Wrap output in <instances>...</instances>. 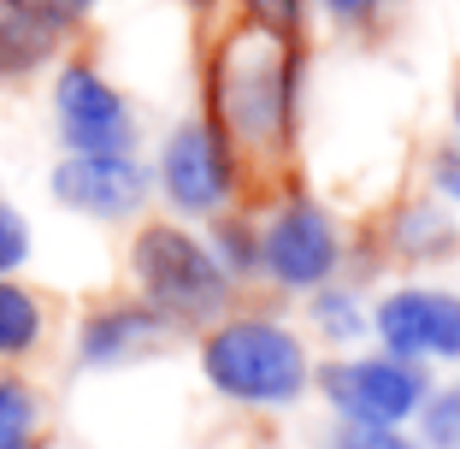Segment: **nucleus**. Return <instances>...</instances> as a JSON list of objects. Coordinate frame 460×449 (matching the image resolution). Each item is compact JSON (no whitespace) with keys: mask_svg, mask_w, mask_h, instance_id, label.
Masks as SVG:
<instances>
[{"mask_svg":"<svg viewBox=\"0 0 460 449\" xmlns=\"http://www.w3.org/2000/svg\"><path fill=\"white\" fill-rule=\"evenodd\" d=\"M243 6H248V24H266L278 36H296L301 24V0H243Z\"/></svg>","mask_w":460,"mask_h":449,"instance_id":"nucleus-20","label":"nucleus"},{"mask_svg":"<svg viewBox=\"0 0 460 449\" xmlns=\"http://www.w3.org/2000/svg\"><path fill=\"white\" fill-rule=\"evenodd\" d=\"M319 391L342 414V426H402L407 414H420V402L431 396L420 367L390 361V355H360V361H331L319 367Z\"/></svg>","mask_w":460,"mask_h":449,"instance_id":"nucleus-5","label":"nucleus"},{"mask_svg":"<svg viewBox=\"0 0 460 449\" xmlns=\"http://www.w3.org/2000/svg\"><path fill=\"white\" fill-rule=\"evenodd\" d=\"M395 243H402V255L431 260V255H443V248H455V231H448V219L437 213V207H407V213L395 219Z\"/></svg>","mask_w":460,"mask_h":449,"instance_id":"nucleus-15","label":"nucleus"},{"mask_svg":"<svg viewBox=\"0 0 460 449\" xmlns=\"http://www.w3.org/2000/svg\"><path fill=\"white\" fill-rule=\"evenodd\" d=\"M431 177H437V190H443L448 202L460 207V142H448V148H437V166H431Z\"/></svg>","mask_w":460,"mask_h":449,"instance_id":"nucleus-21","label":"nucleus"},{"mask_svg":"<svg viewBox=\"0 0 460 449\" xmlns=\"http://www.w3.org/2000/svg\"><path fill=\"white\" fill-rule=\"evenodd\" d=\"M54 137L66 154H130L136 112L89 59H66L54 71Z\"/></svg>","mask_w":460,"mask_h":449,"instance_id":"nucleus-6","label":"nucleus"},{"mask_svg":"<svg viewBox=\"0 0 460 449\" xmlns=\"http://www.w3.org/2000/svg\"><path fill=\"white\" fill-rule=\"evenodd\" d=\"M130 278L142 290V301L154 313H165L172 326L213 319L230 301V278L213 266L207 243L183 225H165V219H154L130 237Z\"/></svg>","mask_w":460,"mask_h":449,"instance_id":"nucleus-3","label":"nucleus"},{"mask_svg":"<svg viewBox=\"0 0 460 449\" xmlns=\"http://www.w3.org/2000/svg\"><path fill=\"white\" fill-rule=\"evenodd\" d=\"M201 373L218 396L243 402V409H289L307 391V349L296 331L266 313H236L207 331Z\"/></svg>","mask_w":460,"mask_h":449,"instance_id":"nucleus-2","label":"nucleus"},{"mask_svg":"<svg viewBox=\"0 0 460 449\" xmlns=\"http://www.w3.org/2000/svg\"><path fill=\"white\" fill-rule=\"evenodd\" d=\"M0 449H41V396L0 373Z\"/></svg>","mask_w":460,"mask_h":449,"instance_id":"nucleus-14","label":"nucleus"},{"mask_svg":"<svg viewBox=\"0 0 460 449\" xmlns=\"http://www.w3.org/2000/svg\"><path fill=\"white\" fill-rule=\"evenodd\" d=\"M420 432H425V449H460V384L431 391L420 402Z\"/></svg>","mask_w":460,"mask_h":449,"instance_id":"nucleus-16","label":"nucleus"},{"mask_svg":"<svg viewBox=\"0 0 460 449\" xmlns=\"http://www.w3.org/2000/svg\"><path fill=\"white\" fill-rule=\"evenodd\" d=\"M455 130H460V83H455Z\"/></svg>","mask_w":460,"mask_h":449,"instance_id":"nucleus-24","label":"nucleus"},{"mask_svg":"<svg viewBox=\"0 0 460 449\" xmlns=\"http://www.w3.org/2000/svg\"><path fill=\"white\" fill-rule=\"evenodd\" d=\"M331 449H413V444L402 432H390V426H337Z\"/></svg>","mask_w":460,"mask_h":449,"instance_id":"nucleus-19","label":"nucleus"},{"mask_svg":"<svg viewBox=\"0 0 460 449\" xmlns=\"http://www.w3.org/2000/svg\"><path fill=\"white\" fill-rule=\"evenodd\" d=\"M296 36L266 24H230L207 59V119L230 148H284L296 137Z\"/></svg>","mask_w":460,"mask_h":449,"instance_id":"nucleus-1","label":"nucleus"},{"mask_svg":"<svg viewBox=\"0 0 460 449\" xmlns=\"http://www.w3.org/2000/svg\"><path fill=\"white\" fill-rule=\"evenodd\" d=\"M342 260V237L331 225V213L307 195L284 202L260 231V273L284 290H325Z\"/></svg>","mask_w":460,"mask_h":449,"instance_id":"nucleus-7","label":"nucleus"},{"mask_svg":"<svg viewBox=\"0 0 460 449\" xmlns=\"http://www.w3.org/2000/svg\"><path fill=\"white\" fill-rule=\"evenodd\" d=\"M148 190H154V172L136 160V154H66V160L48 172V195H54L66 213L101 219V225L142 213Z\"/></svg>","mask_w":460,"mask_h":449,"instance_id":"nucleus-8","label":"nucleus"},{"mask_svg":"<svg viewBox=\"0 0 460 449\" xmlns=\"http://www.w3.org/2000/svg\"><path fill=\"white\" fill-rule=\"evenodd\" d=\"M30 225H24V213H18L13 202H0V278H18V266L30 260Z\"/></svg>","mask_w":460,"mask_h":449,"instance_id":"nucleus-18","label":"nucleus"},{"mask_svg":"<svg viewBox=\"0 0 460 449\" xmlns=\"http://www.w3.org/2000/svg\"><path fill=\"white\" fill-rule=\"evenodd\" d=\"M313 326L325 331L331 343H354L366 331V313L349 290H319V296H313Z\"/></svg>","mask_w":460,"mask_h":449,"instance_id":"nucleus-17","label":"nucleus"},{"mask_svg":"<svg viewBox=\"0 0 460 449\" xmlns=\"http://www.w3.org/2000/svg\"><path fill=\"white\" fill-rule=\"evenodd\" d=\"M207 255L225 278H248L260 273V225H248L243 213H213V231H207Z\"/></svg>","mask_w":460,"mask_h":449,"instance_id":"nucleus-13","label":"nucleus"},{"mask_svg":"<svg viewBox=\"0 0 460 449\" xmlns=\"http://www.w3.org/2000/svg\"><path fill=\"white\" fill-rule=\"evenodd\" d=\"M177 326L165 313H154L148 301H101V308L83 313V326H77V367L107 373V367H124V361H142Z\"/></svg>","mask_w":460,"mask_h":449,"instance_id":"nucleus-11","label":"nucleus"},{"mask_svg":"<svg viewBox=\"0 0 460 449\" xmlns=\"http://www.w3.org/2000/svg\"><path fill=\"white\" fill-rule=\"evenodd\" d=\"M66 6H71V13L83 18V13H89V6H101V0H66Z\"/></svg>","mask_w":460,"mask_h":449,"instance_id":"nucleus-23","label":"nucleus"},{"mask_svg":"<svg viewBox=\"0 0 460 449\" xmlns=\"http://www.w3.org/2000/svg\"><path fill=\"white\" fill-rule=\"evenodd\" d=\"M372 331H378L384 355L407 361V367L413 361H460V296L425 284L390 290L372 313Z\"/></svg>","mask_w":460,"mask_h":449,"instance_id":"nucleus-9","label":"nucleus"},{"mask_svg":"<svg viewBox=\"0 0 460 449\" xmlns=\"http://www.w3.org/2000/svg\"><path fill=\"white\" fill-rule=\"evenodd\" d=\"M183 6H207V0H183Z\"/></svg>","mask_w":460,"mask_h":449,"instance_id":"nucleus-25","label":"nucleus"},{"mask_svg":"<svg viewBox=\"0 0 460 449\" xmlns=\"http://www.w3.org/2000/svg\"><path fill=\"white\" fill-rule=\"evenodd\" d=\"M77 36V13L66 0H0V83L48 71Z\"/></svg>","mask_w":460,"mask_h":449,"instance_id":"nucleus-10","label":"nucleus"},{"mask_svg":"<svg viewBox=\"0 0 460 449\" xmlns=\"http://www.w3.org/2000/svg\"><path fill=\"white\" fill-rule=\"evenodd\" d=\"M48 337V308L30 284L0 278V361H24Z\"/></svg>","mask_w":460,"mask_h":449,"instance_id":"nucleus-12","label":"nucleus"},{"mask_svg":"<svg viewBox=\"0 0 460 449\" xmlns=\"http://www.w3.org/2000/svg\"><path fill=\"white\" fill-rule=\"evenodd\" d=\"M384 0H325V13L342 18V24H366V18H378Z\"/></svg>","mask_w":460,"mask_h":449,"instance_id":"nucleus-22","label":"nucleus"},{"mask_svg":"<svg viewBox=\"0 0 460 449\" xmlns=\"http://www.w3.org/2000/svg\"><path fill=\"white\" fill-rule=\"evenodd\" d=\"M160 190L177 213H225L236 195V148L213 119H183L160 148Z\"/></svg>","mask_w":460,"mask_h":449,"instance_id":"nucleus-4","label":"nucleus"}]
</instances>
